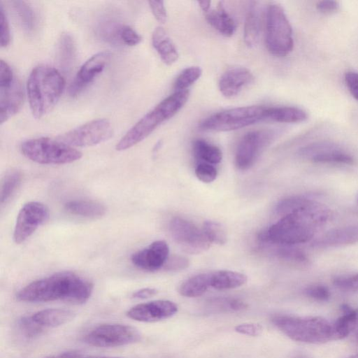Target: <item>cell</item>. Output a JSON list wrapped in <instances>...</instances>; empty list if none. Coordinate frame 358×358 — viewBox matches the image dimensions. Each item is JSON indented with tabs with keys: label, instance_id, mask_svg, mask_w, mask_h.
I'll list each match as a JSON object with an SVG mask.
<instances>
[{
	"label": "cell",
	"instance_id": "obj_1",
	"mask_svg": "<svg viewBox=\"0 0 358 358\" xmlns=\"http://www.w3.org/2000/svg\"><path fill=\"white\" fill-rule=\"evenodd\" d=\"M329 209L324 204L308 198L303 204L280 217L259 239L263 242L292 245L310 241L330 217Z\"/></svg>",
	"mask_w": 358,
	"mask_h": 358
},
{
	"label": "cell",
	"instance_id": "obj_2",
	"mask_svg": "<svg viewBox=\"0 0 358 358\" xmlns=\"http://www.w3.org/2000/svg\"><path fill=\"white\" fill-rule=\"evenodd\" d=\"M93 284L88 279L71 271H60L36 280L22 288L16 294L26 302L62 301L83 304L91 296Z\"/></svg>",
	"mask_w": 358,
	"mask_h": 358
},
{
	"label": "cell",
	"instance_id": "obj_3",
	"mask_svg": "<svg viewBox=\"0 0 358 358\" xmlns=\"http://www.w3.org/2000/svg\"><path fill=\"white\" fill-rule=\"evenodd\" d=\"M64 79L54 67L40 64L29 74L27 96L33 116L40 119L50 112L58 102L64 88Z\"/></svg>",
	"mask_w": 358,
	"mask_h": 358
},
{
	"label": "cell",
	"instance_id": "obj_4",
	"mask_svg": "<svg viewBox=\"0 0 358 358\" xmlns=\"http://www.w3.org/2000/svg\"><path fill=\"white\" fill-rule=\"evenodd\" d=\"M188 90L176 91L137 122L117 143L118 151L127 150L147 138L159 124L175 115L187 103Z\"/></svg>",
	"mask_w": 358,
	"mask_h": 358
},
{
	"label": "cell",
	"instance_id": "obj_5",
	"mask_svg": "<svg viewBox=\"0 0 358 358\" xmlns=\"http://www.w3.org/2000/svg\"><path fill=\"white\" fill-rule=\"evenodd\" d=\"M272 322L295 341L322 344L334 340L332 323L321 317L280 315L273 317Z\"/></svg>",
	"mask_w": 358,
	"mask_h": 358
},
{
	"label": "cell",
	"instance_id": "obj_6",
	"mask_svg": "<svg viewBox=\"0 0 358 358\" xmlns=\"http://www.w3.org/2000/svg\"><path fill=\"white\" fill-rule=\"evenodd\" d=\"M20 149L27 159L41 164H69L82 157L75 148L46 137L29 139L22 143Z\"/></svg>",
	"mask_w": 358,
	"mask_h": 358
},
{
	"label": "cell",
	"instance_id": "obj_7",
	"mask_svg": "<svg viewBox=\"0 0 358 358\" xmlns=\"http://www.w3.org/2000/svg\"><path fill=\"white\" fill-rule=\"evenodd\" d=\"M267 108L250 106L231 108L215 113L199 124L203 130L229 131L239 129L266 120Z\"/></svg>",
	"mask_w": 358,
	"mask_h": 358
},
{
	"label": "cell",
	"instance_id": "obj_8",
	"mask_svg": "<svg viewBox=\"0 0 358 358\" xmlns=\"http://www.w3.org/2000/svg\"><path fill=\"white\" fill-rule=\"evenodd\" d=\"M265 42L268 50L275 56H286L293 49L292 27L280 5L273 3L267 8Z\"/></svg>",
	"mask_w": 358,
	"mask_h": 358
},
{
	"label": "cell",
	"instance_id": "obj_9",
	"mask_svg": "<svg viewBox=\"0 0 358 358\" xmlns=\"http://www.w3.org/2000/svg\"><path fill=\"white\" fill-rule=\"evenodd\" d=\"M141 338L139 331L130 325L105 324L99 325L84 337V341L98 348H113L138 342Z\"/></svg>",
	"mask_w": 358,
	"mask_h": 358
},
{
	"label": "cell",
	"instance_id": "obj_10",
	"mask_svg": "<svg viewBox=\"0 0 358 358\" xmlns=\"http://www.w3.org/2000/svg\"><path fill=\"white\" fill-rule=\"evenodd\" d=\"M23 91L10 66L0 62V122L15 115L23 103Z\"/></svg>",
	"mask_w": 358,
	"mask_h": 358
},
{
	"label": "cell",
	"instance_id": "obj_11",
	"mask_svg": "<svg viewBox=\"0 0 358 358\" xmlns=\"http://www.w3.org/2000/svg\"><path fill=\"white\" fill-rule=\"evenodd\" d=\"M112 135L110 122L106 119H96L60 135L57 140L73 148L88 147L104 142Z\"/></svg>",
	"mask_w": 358,
	"mask_h": 358
},
{
	"label": "cell",
	"instance_id": "obj_12",
	"mask_svg": "<svg viewBox=\"0 0 358 358\" xmlns=\"http://www.w3.org/2000/svg\"><path fill=\"white\" fill-rule=\"evenodd\" d=\"M169 229L174 241L187 253L199 254L210 245L203 229L183 218L174 217L170 222Z\"/></svg>",
	"mask_w": 358,
	"mask_h": 358
},
{
	"label": "cell",
	"instance_id": "obj_13",
	"mask_svg": "<svg viewBox=\"0 0 358 358\" xmlns=\"http://www.w3.org/2000/svg\"><path fill=\"white\" fill-rule=\"evenodd\" d=\"M49 216V209L45 204L38 201L26 203L17 217L13 236L14 242L16 244L24 243Z\"/></svg>",
	"mask_w": 358,
	"mask_h": 358
},
{
	"label": "cell",
	"instance_id": "obj_14",
	"mask_svg": "<svg viewBox=\"0 0 358 358\" xmlns=\"http://www.w3.org/2000/svg\"><path fill=\"white\" fill-rule=\"evenodd\" d=\"M273 132L268 130L252 131L245 134L241 139L235 155L236 167L242 171L250 169L260 151L270 143Z\"/></svg>",
	"mask_w": 358,
	"mask_h": 358
},
{
	"label": "cell",
	"instance_id": "obj_15",
	"mask_svg": "<svg viewBox=\"0 0 358 358\" xmlns=\"http://www.w3.org/2000/svg\"><path fill=\"white\" fill-rule=\"evenodd\" d=\"M111 54L107 51L99 52L88 59L80 68L69 87L71 96L79 94L105 69L110 59Z\"/></svg>",
	"mask_w": 358,
	"mask_h": 358
},
{
	"label": "cell",
	"instance_id": "obj_16",
	"mask_svg": "<svg viewBox=\"0 0 358 358\" xmlns=\"http://www.w3.org/2000/svg\"><path fill=\"white\" fill-rule=\"evenodd\" d=\"M178 312V306L169 300H155L137 304L131 308L127 315L143 322H155L169 318Z\"/></svg>",
	"mask_w": 358,
	"mask_h": 358
},
{
	"label": "cell",
	"instance_id": "obj_17",
	"mask_svg": "<svg viewBox=\"0 0 358 358\" xmlns=\"http://www.w3.org/2000/svg\"><path fill=\"white\" fill-rule=\"evenodd\" d=\"M299 155L315 163L352 165L355 159L335 145L318 143L308 145L299 150Z\"/></svg>",
	"mask_w": 358,
	"mask_h": 358
},
{
	"label": "cell",
	"instance_id": "obj_18",
	"mask_svg": "<svg viewBox=\"0 0 358 358\" xmlns=\"http://www.w3.org/2000/svg\"><path fill=\"white\" fill-rule=\"evenodd\" d=\"M169 254V248L166 242L162 240L156 241L132 254L131 261L140 269L155 271L164 266Z\"/></svg>",
	"mask_w": 358,
	"mask_h": 358
},
{
	"label": "cell",
	"instance_id": "obj_19",
	"mask_svg": "<svg viewBox=\"0 0 358 358\" xmlns=\"http://www.w3.org/2000/svg\"><path fill=\"white\" fill-rule=\"evenodd\" d=\"M254 79L251 71L245 67H234L226 71L219 81L220 92L227 98L236 96Z\"/></svg>",
	"mask_w": 358,
	"mask_h": 358
},
{
	"label": "cell",
	"instance_id": "obj_20",
	"mask_svg": "<svg viewBox=\"0 0 358 358\" xmlns=\"http://www.w3.org/2000/svg\"><path fill=\"white\" fill-rule=\"evenodd\" d=\"M356 243H358V225H350L327 231L313 241V246L335 248L350 245Z\"/></svg>",
	"mask_w": 358,
	"mask_h": 358
},
{
	"label": "cell",
	"instance_id": "obj_21",
	"mask_svg": "<svg viewBox=\"0 0 358 358\" xmlns=\"http://www.w3.org/2000/svg\"><path fill=\"white\" fill-rule=\"evenodd\" d=\"M152 43L166 64L171 65L178 60L179 55L176 48L162 27H157L155 29L152 35Z\"/></svg>",
	"mask_w": 358,
	"mask_h": 358
},
{
	"label": "cell",
	"instance_id": "obj_22",
	"mask_svg": "<svg viewBox=\"0 0 358 358\" xmlns=\"http://www.w3.org/2000/svg\"><path fill=\"white\" fill-rule=\"evenodd\" d=\"M341 309L342 315L332 323L334 340L347 337L358 327V308L344 303Z\"/></svg>",
	"mask_w": 358,
	"mask_h": 358
},
{
	"label": "cell",
	"instance_id": "obj_23",
	"mask_svg": "<svg viewBox=\"0 0 358 358\" xmlns=\"http://www.w3.org/2000/svg\"><path fill=\"white\" fill-rule=\"evenodd\" d=\"M41 327H56L71 321L75 317L72 310L62 308L44 309L31 315Z\"/></svg>",
	"mask_w": 358,
	"mask_h": 358
},
{
	"label": "cell",
	"instance_id": "obj_24",
	"mask_svg": "<svg viewBox=\"0 0 358 358\" xmlns=\"http://www.w3.org/2000/svg\"><path fill=\"white\" fill-rule=\"evenodd\" d=\"M206 19L214 29L225 36H231L236 31V22L221 1L215 9H210L206 13Z\"/></svg>",
	"mask_w": 358,
	"mask_h": 358
},
{
	"label": "cell",
	"instance_id": "obj_25",
	"mask_svg": "<svg viewBox=\"0 0 358 358\" xmlns=\"http://www.w3.org/2000/svg\"><path fill=\"white\" fill-rule=\"evenodd\" d=\"M210 286L217 290H227L239 287L246 283L247 276L240 272L220 270L209 272Z\"/></svg>",
	"mask_w": 358,
	"mask_h": 358
},
{
	"label": "cell",
	"instance_id": "obj_26",
	"mask_svg": "<svg viewBox=\"0 0 358 358\" xmlns=\"http://www.w3.org/2000/svg\"><path fill=\"white\" fill-rule=\"evenodd\" d=\"M64 208L69 213L87 218H99L106 213V206L96 201L78 199L72 200L64 204Z\"/></svg>",
	"mask_w": 358,
	"mask_h": 358
},
{
	"label": "cell",
	"instance_id": "obj_27",
	"mask_svg": "<svg viewBox=\"0 0 358 358\" xmlns=\"http://www.w3.org/2000/svg\"><path fill=\"white\" fill-rule=\"evenodd\" d=\"M57 59L59 65L65 72L70 71L76 59V48L72 36L63 33L57 43Z\"/></svg>",
	"mask_w": 358,
	"mask_h": 358
},
{
	"label": "cell",
	"instance_id": "obj_28",
	"mask_svg": "<svg viewBox=\"0 0 358 358\" xmlns=\"http://www.w3.org/2000/svg\"><path fill=\"white\" fill-rule=\"evenodd\" d=\"M261 27V13L257 2L250 5L245 22L244 41L248 47L255 46L259 38Z\"/></svg>",
	"mask_w": 358,
	"mask_h": 358
},
{
	"label": "cell",
	"instance_id": "obj_29",
	"mask_svg": "<svg viewBox=\"0 0 358 358\" xmlns=\"http://www.w3.org/2000/svg\"><path fill=\"white\" fill-rule=\"evenodd\" d=\"M308 118L306 112L292 106L268 107L266 120L277 122L295 123L305 121Z\"/></svg>",
	"mask_w": 358,
	"mask_h": 358
},
{
	"label": "cell",
	"instance_id": "obj_30",
	"mask_svg": "<svg viewBox=\"0 0 358 358\" xmlns=\"http://www.w3.org/2000/svg\"><path fill=\"white\" fill-rule=\"evenodd\" d=\"M210 286L209 273H201L185 280L179 287V293L186 297H198L203 295Z\"/></svg>",
	"mask_w": 358,
	"mask_h": 358
},
{
	"label": "cell",
	"instance_id": "obj_31",
	"mask_svg": "<svg viewBox=\"0 0 358 358\" xmlns=\"http://www.w3.org/2000/svg\"><path fill=\"white\" fill-rule=\"evenodd\" d=\"M9 3L22 28L27 32H32L36 25V17L33 8L24 1H11Z\"/></svg>",
	"mask_w": 358,
	"mask_h": 358
},
{
	"label": "cell",
	"instance_id": "obj_32",
	"mask_svg": "<svg viewBox=\"0 0 358 358\" xmlns=\"http://www.w3.org/2000/svg\"><path fill=\"white\" fill-rule=\"evenodd\" d=\"M193 152L196 158L210 164H218L222 159L221 150L203 139L194 141Z\"/></svg>",
	"mask_w": 358,
	"mask_h": 358
},
{
	"label": "cell",
	"instance_id": "obj_33",
	"mask_svg": "<svg viewBox=\"0 0 358 358\" xmlns=\"http://www.w3.org/2000/svg\"><path fill=\"white\" fill-rule=\"evenodd\" d=\"M123 24L111 20H104L97 27L98 36L104 41L121 45L120 34Z\"/></svg>",
	"mask_w": 358,
	"mask_h": 358
},
{
	"label": "cell",
	"instance_id": "obj_34",
	"mask_svg": "<svg viewBox=\"0 0 358 358\" xmlns=\"http://www.w3.org/2000/svg\"><path fill=\"white\" fill-rule=\"evenodd\" d=\"M22 173L17 170H13L7 173L1 181V203H6L21 182Z\"/></svg>",
	"mask_w": 358,
	"mask_h": 358
},
{
	"label": "cell",
	"instance_id": "obj_35",
	"mask_svg": "<svg viewBox=\"0 0 358 358\" xmlns=\"http://www.w3.org/2000/svg\"><path fill=\"white\" fill-rule=\"evenodd\" d=\"M202 74V70L199 66H190L184 69L177 77L174 83L176 91L187 90L194 84Z\"/></svg>",
	"mask_w": 358,
	"mask_h": 358
},
{
	"label": "cell",
	"instance_id": "obj_36",
	"mask_svg": "<svg viewBox=\"0 0 358 358\" xmlns=\"http://www.w3.org/2000/svg\"><path fill=\"white\" fill-rule=\"evenodd\" d=\"M203 231L210 241L220 245H224L227 242V234L225 229L219 222L207 220L203 223Z\"/></svg>",
	"mask_w": 358,
	"mask_h": 358
},
{
	"label": "cell",
	"instance_id": "obj_37",
	"mask_svg": "<svg viewBox=\"0 0 358 358\" xmlns=\"http://www.w3.org/2000/svg\"><path fill=\"white\" fill-rule=\"evenodd\" d=\"M281 245L282 247L276 250V255L279 258L300 265L308 264L309 259L303 251L291 245Z\"/></svg>",
	"mask_w": 358,
	"mask_h": 358
},
{
	"label": "cell",
	"instance_id": "obj_38",
	"mask_svg": "<svg viewBox=\"0 0 358 358\" xmlns=\"http://www.w3.org/2000/svg\"><path fill=\"white\" fill-rule=\"evenodd\" d=\"M18 325L22 334L27 338H34L38 336L44 329L34 322L31 316L22 317L19 321Z\"/></svg>",
	"mask_w": 358,
	"mask_h": 358
},
{
	"label": "cell",
	"instance_id": "obj_39",
	"mask_svg": "<svg viewBox=\"0 0 358 358\" xmlns=\"http://www.w3.org/2000/svg\"><path fill=\"white\" fill-rule=\"evenodd\" d=\"M304 292L308 297L317 301H327L331 296L329 288L321 284L310 285L305 289Z\"/></svg>",
	"mask_w": 358,
	"mask_h": 358
},
{
	"label": "cell",
	"instance_id": "obj_40",
	"mask_svg": "<svg viewBox=\"0 0 358 358\" xmlns=\"http://www.w3.org/2000/svg\"><path fill=\"white\" fill-rule=\"evenodd\" d=\"M195 174L201 182L209 183L215 180L217 171L213 165L202 162L196 166Z\"/></svg>",
	"mask_w": 358,
	"mask_h": 358
},
{
	"label": "cell",
	"instance_id": "obj_41",
	"mask_svg": "<svg viewBox=\"0 0 358 358\" xmlns=\"http://www.w3.org/2000/svg\"><path fill=\"white\" fill-rule=\"evenodd\" d=\"M335 287L343 291H358V273L350 276H341L333 280Z\"/></svg>",
	"mask_w": 358,
	"mask_h": 358
},
{
	"label": "cell",
	"instance_id": "obj_42",
	"mask_svg": "<svg viewBox=\"0 0 358 358\" xmlns=\"http://www.w3.org/2000/svg\"><path fill=\"white\" fill-rule=\"evenodd\" d=\"M120 39L121 45L134 46L141 42L142 38L134 29L123 24L120 34Z\"/></svg>",
	"mask_w": 358,
	"mask_h": 358
},
{
	"label": "cell",
	"instance_id": "obj_43",
	"mask_svg": "<svg viewBox=\"0 0 358 358\" xmlns=\"http://www.w3.org/2000/svg\"><path fill=\"white\" fill-rule=\"evenodd\" d=\"M189 265V261L187 258L183 256L173 255L169 256L166 259L164 268L167 271H180L187 268Z\"/></svg>",
	"mask_w": 358,
	"mask_h": 358
},
{
	"label": "cell",
	"instance_id": "obj_44",
	"mask_svg": "<svg viewBox=\"0 0 358 358\" xmlns=\"http://www.w3.org/2000/svg\"><path fill=\"white\" fill-rule=\"evenodd\" d=\"M10 41V34L8 22L3 6L0 4V45L1 48L6 47Z\"/></svg>",
	"mask_w": 358,
	"mask_h": 358
},
{
	"label": "cell",
	"instance_id": "obj_45",
	"mask_svg": "<svg viewBox=\"0 0 358 358\" xmlns=\"http://www.w3.org/2000/svg\"><path fill=\"white\" fill-rule=\"evenodd\" d=\"M148 3L155 19L160 23H165L167 15L164 1H149Z\"/></svg>",
	"mask_w": 358,
	"mask_h": 358
},
{
	"label": "cell",
	"instance_id": "obj_46",
	"mask_svg": "<svg viewBox=\"0 0 358 358\" xmlns=\"http://www.w3.org/2000/svg\"><path fill=\"white\" fill-rule=\"evenodd\" d=\"M345 81L352 96L358 101V72H347L345 75Z\"/></svg>",
	"mask_w": 358,
	"mask_h": 358
},
{
	"label": "cell",
	"instance_id": "obj_47",
	"mask_svg": "<svg viewBox=\"0 0 358 358\" xmlns=\"http://www.w3.org/2000/svg\"><path fill=\"white\" fill-rule=\"evenodd\" d=\"M236 331L251 336H259L262 331L261 325L255 323H243L235 327Z\"/></svg>",
	"mask_w": 358,
	"mask_h": 358
},
{
	"label": "cell",
	"instance_id": "obj_48",
	"mask_svg": "<svg viewBox=\"0 0 358 358\" xmlns=\"http://www.w3.org/2000/svg\"><path fill=\"white\" fill-rule=\"evenodd\" d=\"M317 9L322 13H331L338 10L339 3L336 1H321L317 3Z\"/></svg>",
	"mask_w": 358,
	"mask_h": 358
},
{
	"label": "cell",
	"instance_id": "obj_49",
	"mask_svg": "<svg viewBox=\"0 0 358 358\" xmlns=\"http://www.w3.org/2000/svg\"><path fill=\"white\" fill-rule=\"evenodd\" d=\"M157 290L155 288L146 287L138 289L132 294V298L145 299L156 295Z\"/></svg>",
	"mask_w": 358,
	"mask_h": 358
},
{
	"label": "cell",
	"instance_id": "obj_50",
	"mask_svg": "<svg viewBox=\"0 0 358 358\" xmlns=\"http://www.w3.org/2000/svg\"><path fill=\"white\" fill-rule=\"evenodd\" d=\"M43 358H83V357L78 352L70 351L45 357Z\"/></svg>",
	"mask_w": 358,
	"mask_h": 358
},
{
	"label": "cell",
	"instance_id": "obj_51",
	"mask_svg": "<svg viewBox=\"0 0 358 358\" xmlns=\"http://www.w3.org/2000/svg\"><path fill=\"white\" fill-rule=\"evenodd\" d=\"M199 6L202 9L203 11L207 13L210 8V1H198Z\"/></svg>",
	"mask_w": 358,
	"mask_h": 358
},
{
	"label": "cell",
	"instance_id": "obj_52",
	"mask_svg": "<svg viewBox=\"0 0 358 358\" xmlns=\"http://www.w3.org/2000/svg\"><path fill=\"white\" fill-rule=\"evenodd\" d=\"M83 358H121V357H104V356H92V357H83Z\"/></svg>",
	"mask_w": 358,
	"mask_h": 358
},
{
	"label": "cell",
	"instance_id": "obj_53",
	"mask_svg": "<svg viewBox=\"0 0 358 358\" xmlns=\"http://www.w3.org/2000/svg\"><path fill=\"white\" fill-rule=\"evenodd\" d=\"M347 358H358V353L352 355L348 357Z\"/></svg>",
	"mask_w": 358,
	"mask_h": 358
},
{
	"label": "cell",
	"instance_id": "obj_54",
	"mask_svg": "<svg viewBox=\"0 0 358 358\" xmlns=\"http://www.w3.org/2000/svg\"><path fill=\"white\" fill-rule=\"evenodd\" d=\"M355 341H356L357 343L358 344V329L357 330V331L355 333Z\"/></svg>",
	"mask_w": 358,
	"mask_h": 358
},
{
	"label": "cell",
	"instance_id": "obj_55",
	"mask_svg": "<svg viewBox=\"0 0 358 358\" xmlns=\"http://www.w3.org/2000/svg\"><path fill=\"white\" fill-rule=\"evenodd\" d=\"M357 201H358V199H357Z\"/></svg>",
	"mask_w": 358,
	"mask_h": 358
}]
</instances>
